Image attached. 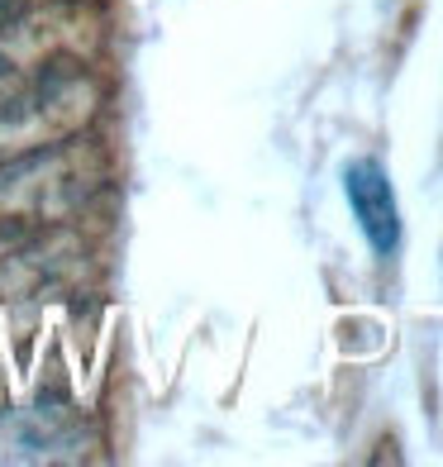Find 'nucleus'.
<instances>
[{"label": "nucleus", "instance_id": "2", "mask_svg": "<svg viewBox=\"0 0 443 467\" xmlns=\"http://www.w3.org/2000/svg\"><path fill=\"white\" fill-rule=\"evenodd\" d=\"M344 196L363 239L372 244L376 258H396L400 248V205H396V186L386 177V167L376 158H353L344 167Z\"/></svg>", "mask_w": 443, "mask_h": 467}, {"label": "nucleus", "instance_id": "3", "mask_svg": "<svg viewBox=\"0 0 443 467\" xmlns=\"http://www.w3.org/2000/svg\"><path fill=\"white\" fill-rule=\"evenodd\" d=\"M15 443L19 458H67L77 443V406L38 400L15 420Z\"/></svg>", "mask_w": 443, "mask_h": 467}, {"label": "nucleus", "instance_id": "1", "mask_svg": "<svg viewBox=\"0 0 443 467\" xmlns=\"http://www.w3.org/2000/svg\"><path fill=\"white\" fill-rule=\"evenodd\" d=\"M105 177H110V158L87 134L5 158L0 162V248L29 244L81 215Z\"/></svg>", "mask_w": 443, "mask_h": 467}]
</instances>
